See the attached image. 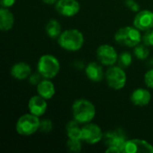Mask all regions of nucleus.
Returning <instances> with one entry per match:
<instances>
[{"label": "nucleus", "mask_w": 153, "mask_h": 153, "mask_svg": "<svg viewBox=\"0 0 153 153\" xmlns=\"http://www.w3.org/2000/svg\"><path fill=\"white\" fill-rule=\"evenodd\" d=\"M103 140L107 145V153H120L127 141L126 133L122 129L110 130L103 134Z\"/></svg>", "instance_id": "20e7f679"}, {"label": "nucleus", "mask_w": 153, "mask_h": 153, "mask_svg": "<svg viewBox=\"0 0 153 153\" xmlns=\"http://www.w3.org/2000/svg\"><path fill=\"white\" fill-rule=\"evenodd\" d=\"M98 60L104 65L111 66L114 65L116 62H117L118 55L116 49L108 44L100 45L96 51Z\"/></svg>", "instance_id": "1a4fd4ad"}, {"label": "nucleus", "mask_w": 153, "mask_h": 153, "mask_svg": "<svg viewBox=\"0 0 153 153\" xmlns=\"http://www.w3.org/2000/svg\"><path fill=\"white\" fill-rule=\"evenodd\" d=\"M134 54L140 60L146 59L150 54V51L148 49V46H146L145 44H141V43L138 44L134 48Z\"/></svg>", "instance_id": "412c9836"}, {"label": "nucleus", "mask_w": 153, "mask_h": 153, "mask_svg": "<svg viewBox=\"0 0 153 153\" xmlns=\"http://www.w3.org/2000/svg\"><path fill=\"white\" fill-rule=\"evenodd\" d=\"M133 24L140 30L146 31L153 28V12L151 10H140L134 16Z\"/></svg>", "instance_id": "f8f14e48"}, {"label": "nucleus", "mask_w": 153, "mask_h": 153, "mask_svg": "<svg viewBox=\"0 0 153 153\" xmlns=\"http://www.w3.org/2000/svg\"><path fill=\"white\" fill-rule=\"evenodd\" d=\"M55 8L59 14L72 17L79 13L81 6L77 0H57Z\"/></svg>", "instance_id": "9b49d317"}, {"label": "nucleus", "mask_w": 153, "mask_h": 153, "mask_svg": "<svg viewBox=\"0 0 153 153\" xmlns=\"http://www.w3.org/2000/svg\"><path fill=\"white\" fill-rule=\"evenodd\" d=\"M142 39L143 36L140 30L134 26L122 27L115 33V40L118 44L128 48H134L141 43Z\"/></svg>", "instance_id": "7ed1b4c3"}, {"label": "nucleus", "mask_w": 153, "mask_h": 153, "mask_svg": "<svg viewBox=\"0 0 153 153\" xmlns=\"http://www.w3.org/2000/svg\"><path fill=\"white\" fill-rule=\"evenodd\" d=\"M66 145L68 150L72 152H80L82 151V140L68 139Z\"/></svg>", "instance_id": "5701e85b"}, {"label": "nucleus", "mask_w": 153, "mask_h": 153, "mask_svg": "<svg viewBox=\"0 0 153 153\" xmlns=\"http://www.w3.org/2000/svg\"><path fill=\"white\" fill-rule=\"evenodd\" d=\"M103 132L101 128L92 123L84 124L82 126V141L88 144H96L103 139Z\"/></svg>", "instance_id": "6e6552de"}, {"label": "nucleus", "mask_w": 153, "mask_h": 153, "mask_svg": "<svg viewBox=\"0 0 153 153\" xmlns=\"http://www.w3.org/2000/svg\"><path fill=\"white\" fill-rule=\"evenodd\" d=\"M85 73H86V76L89 78V80H91L93 82H100L105 75L101 65H100L96 62L89 63L85 68Z\"/></svg>", "instance_id": "dca6fc26"}, {"label": "nucleus", "mask_w": 153, "mask_h": 153, "mask_svg": "<svg viewBox=\"0 0 153 153\" xmlns=\"http://www.w3.org/2000/svg\"><path fill=\"white\" fill-rule=\"evenodd\" d=\"M39 123L40 120L39 117L31 113L24 114L22 117H20L19 119L17 120L15 126L16 132L20 135H23V136L31 135L39 130Z\"/></svg>", "instance_id": "423d86ee"}, {"label": "nucleus", "mask_w": 153, "mask_h": 153, "mask_svg": "<svg viewBox=\"0 0 153 153\" xmlns=\"http://www.w3.org/2000/svg\"><path fill=\"white\" fill-rule=\"evenodd\" d=\"M105 77L108 85L117 91L123 89L126 83V74L124 68L120 66L111 65L106 71Z\"/></svg>", "instance_id": "0eeeda50"}, {"label": "nucleus", "mask_w": 153, "mask_h": 153, "mask_svg": "<svg viewBox=\"0 0 153 153\" xmlns=\"http://www.w3.org/2000/svg\"><path fill=\"white\" fill-rule=\"evenodd\" d=\"M46 32L51 39H57L62 33V27L58 21L55 19L49 20L46 24Z\"/></svg>", "instance_id": "6ab92c4d"}, {"label": "nucleus", "mask_w": 153, "mask_h": 153, "mask_svg": "<svg viewBox=\"0 0 153 153\" xmlns=\"http://www.w3.org/2000/svg\"><path fill=\"white\" fill-rule=\"evenodd\" d=\"M117 62H118V65H119L120 67H122V68H127L128 66L131 65V64L133 62L132 55L129 52L125 51V52H123L122 54H120L118 56Z\"/></svg>", "instance_id": "4be33fe9"}, {"label": "nucleus", "mask_w": 153, "mask_h": 153, "mask_svg": "<svg viewBox=\"0 0 153 153\" xmlns=\"http://www.w3.org/2000/svg\"><path fill=\"white\" fill-rule=\"evenodd\" d=\"M37 92L46 100H50L56 93L55 85L49 79L42 80L37 85Z\"/></svg>", "instance_id": "f3484780"}, {"label": "nucleus", "mask_w": 153, "mask_h": 153, "mask_svg": "<svg viewBox=\"0 0 153 153\" xmlns=\"http://www.w3.org/2000/svg\"><path fill=\"white\" fill-rule=\"evenodd\" d=\"M41 77H42V75L39 72H37L35 74H31L29 77V82L32 85H38L42 81Z\"/></svg>", "instance_id": "bb28decb"}, {"label": "nucleus", "mask_w": 153, "mask_h": 153, "mask_svg": "<svg viewBox=\"0 0 153 153\" xmlns=\"http://www.w3.org/2000/svg\"><path fill=\"white\" fill-rule=\"evenodd\" d=\"M52 129H53V124L49 119H42V120H40L39 130L41 133L48 134V133L51 132Z\"/></svg>", "instance_id": "b1692460"}, {"label": "nucleus", "mask_w": 153, "mask_h": 153, "mask_svg": "<svg viewBox=\"0 0 153 153\" xmlns=\"http://www.w3.org/2000/svg\"><path fill=\"white\" fill-rule=\"evenodd\" d=\"M74 119L80 124L90 123L96 115L95 106L88 100L80 99L74 102L72 107Z\"/></svg>", "instance_id": "f03ea898"}, {"label": "nucleus", "mask_w": 153, "mask_h": 153, "mask_svg": "<svg viewBox=\"0 0 153 153\" xmlns=\"http://www.w3.org/2000/svg\"><path fill=\"white\" fill-rule=\"evenodd\" d=\"M126 5L134 13H138L141 9H140V5L137 2H135L134 0H126Z\"/></svg>", "instance_id": "cd10ccee"}, {"label": "nucleus", "mask_w": 153, "mask_h": 153, "mask_svg": "<svg viewBox=\"0 0 153 153\" xmlns=\"http://www.w3.org/2000/svg\"><path fill=\"white\" fill-rule=\"evenodd\" d=\"M142 41L148 47H153V28L145 31L143 36Z\"/></svg>", "instance_id": "393cba45"}, {"label": "nucleus", "mask_w": 153, "mask_h": 153, "mask_svg": "<svg viewBox=\"0 0 153 153\" xmlns=\"http://www.w3.org/2000/svg\"><path fill=\"white\" fill-rule=\"evenodd\" d=\"M16 0H0V4H1V7H5V8H9L11 6H13L15 4Z\"/></svg>", "instance_id": "c85d7f7f"}, {"label": "nucleus", "mask_w": 153, "mask_h": 153, "mask_svg": "<svg viewBox=\"0 0 153 153\" xmlns=\"http://www.w3.org/2000/svg\"><path fill=\"white\" fill-rule=\"evenodd\" d=\"M66 133L69 139L82 140V127L76 120L70 121L66 125Z\"/></svg>", "instance_id": "aec40b11"}, {"label": "nucleus", "mask_w": 153, "mask_h": 153, "mask_svg": "<svg viewBox=\"0 0 153 153\" xmlns=\"http://www.w3.org/2000/svg\"><path fill=\"white\" fill-rule=\"evenodd\" d=\"M152 100L151 92L143 88H138L131 94V101L134 106L144 107L147 106Z\"/></svg>", "instance_id": "4468645a"}, {"label": "nucleus", "mask_w": 153, "mask_h": 153, "mask_svg": "<svg viewBox=\"0 0 153 153\" xmlns=\"http://www.w3.org/2000/svg\"><path fill=\"white\" fill-rule=\"evenodd\" d=\"M37 69L43 78L52 79L59 73L60 64L56 56L52 55H43L38 61Z\"/></svg>", "instance_id": "39448f33"}, {"label": "nucleus", "mask_w": 153, "mask_h": 153, "mask_svg": "<svg viewBox=\"0 0 153 153\" xmlns=\"http://www.w3.org/2000/svg\"><path fill=\"white\" fill-rule=\"evenodd\" d=\"M14 23V16L8 8L1 7L0 9V30L7 31L11 30Z\"/></svg>", "instance_id": "a211bd4d"}, {"label": "nucleus", "mask_w": 153, "mask_h": 153, "mask_svg": "<svg viewBox=\"0 0 153 153\" xmlns=\"http://www.w3.org/2000/svg\"><path fill=\"white\" fill-rule=\"evenodd\" d=\"M31 74L30 65L25 62H18L11 68V75L17 80H24Z\"/></svg>", "instance_id": "2eb2a0df"}, {"label": "nucleus", "mask_w": 153, "mask_h": 153, "mask_svg": "<svg viewBox=\"0 0 153 153\" xmlns=\"http://www.w3.org/2000/svg\"><path fill=\"white\" fill-rule=\"evenodd\" d=\"M144 82L148 88L153 89V69L149 70L144 75Z\"/></svg>", "instance_id": "a878e982"}, {"label": "nucleus", "mask_w": 153, "mask_h": 153, "mask_svg": "<svg viewBox=\"0 0 153 153\" xmlns=\"http://www.w3.org/2000/svg\"><path fill=\"white\" fill-rule=\"evenodd\" d=\"M41 1L47 4H56V3L57 2V0H41Z\"/></svg>", "instance_id": "c756f323"}, {"label": "nucleus", "mask_w": 153, "mask_h": 153, "mask_svg": "<svg viewBox=\"0 0 153 153\" xmlns=\"http://www.w3.org/2000/svg\"><path fill=\"white\" fill-rule=\"evenodd\" d=\"M58 45L67 51H77L82 48L84 43L83 34L77 29H68L57 38Z\"/></svg>", "instance_id": "f257e3e1"}, {"label": "nucleus", "mask_w": 153, "mask_h": 153, "mask_svg": "<svg viewBox=\"0 0 153 153\" xmlns=\"http://www.w3.org/2000/svg\"><path fill=\"white\" fill-rule=\"evenodd\" d=\"M47 100L41 97L40 95H35L32 96L28 103V108L30 110V113L37 116V117H41L45 114L48 104H47Z\"/></svg>", "instance_id": "ddd939ff"}, {"label": "nucleus", "mask_w": 153, "mask_h": 153, "mask_svg": "<svg viewBox=\"0 0 153 153\" xmlns=\"http://www.w3.org/2000/svg\"><path fill=\"white\" fill-rule=\"evenodd\" d=\"M122 152L124 153H153V146L145 140L131 139L125 143Z\"/></svg>", "instance_id": "9d476101"}]
</instances>
